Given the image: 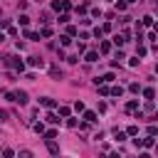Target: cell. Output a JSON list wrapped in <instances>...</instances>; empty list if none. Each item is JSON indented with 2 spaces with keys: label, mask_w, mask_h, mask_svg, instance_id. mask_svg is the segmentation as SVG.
Returning <instances> with one entry per match:
<instances>
[{
  "label": "cell",
  "mask_w": 158,
  "mask_h": 158,
  "mask_svg": "<svg viewBox=\"0 0 158 158\" xmlns=\"http://www.w3.org/2000/svg\"><path fill=\"white\" fill-rule=\"evenodd\" d=\"M15 101L18 104H27V91H18V94H15Z\"/></svg>",
  "instance_id": "cell-2"
},
{
  "label": "cell",
  "mask_w": 158,
  "mask_h": 158,
  "mask_svg": "<svg viewBox=\"0 0 158 158\" xmlns=\"http://www.w3.org/2000/svg\"><path fill=\"white\" fill-rule=\"evenodd\" d=\"M59 114L62 116H69V106H59Z\"/></svg>",
  "instance_id": "cell-16"
},
{
  "label": "cell",
  "mask_w": 158,
  "mask_h": 158,
  "mask_svg": "<svg viewBox=\"0 0 158 158\" xmlns=\"http://www.w3.org/2000/svg\"><path fill=\"white\" fill-rule=\"evenodd\" d=\"M57 138V131L55 128H52V131H47V134H45V141H55Z\"/></svg>",
  "instance_id": "cell-6"
},
{
  "label": "cell",
  "mask_w": 158,
  "mask_h": 158,
  "mask_svg": "<svg viewBox=\"0 0 158 158\" xmlns=\"http://www.w3.org/2000/svg\"><path fill=\"white\" fill-rule=\"evenodd\" d=\"M20 158H32V153H30V151H25V148H22V151H20Z\"/></svg>",
  "instance_id": "cell-17"
},
{
  "label": "cell",
  "mask_w": 158,
  "mask_h": 158,
  "mask_svg": "<svg viewBox=\"0 0 158 158\" xmlns=\"http://www.w3.org/2000/svg\"><path fill=\"white\" fill-rule=\"evenodd\" d=\"M3 156H5V158H12V151H10V148H5V151H3Z\"/></svg>",
  "instance_id": "cell-18"
},
{
  "label": "cell",
  "mask_w": 158,
  "mask_h": 158,
  "mask_svg": "<svg viewBox=\"0 0 158 158\" xmlns=\"http://www.w3.org/2000/svg\"><path fill=\"white\" fill-rule=\"evenodd\" d=\"M156 7H158V0H156Z\"/></svg>",
  "instance_id": "cell-21"
},
{
  "label": "cell",
  "mask_w": 158,
  "mask_h": 158,
  "mask_svg": "<svg viewBox=\"0 0 158 158\" xmlns=\"http://www.w3.org/2000/svg\"><path fill=\"white\" fill-rule=\"evenodd\" d=\"M40 104H42V106H47V109H52V106H57V101H55V99H49V97L40 99Z\"/></svg>",
  "instance_id": "cell-3"
},
{
  "label": "cell",
  "mask_w": 158,
  "mask_h": 158,
  "mask_svg": "<svg viewBox=\"0 0 158 158\" xmlns=\"http://www.w3.org/2000/svg\"><path fill=\"white\" fill-rule=\"evenodd\" d=\"M101 82H114V74H111V72H109V74H104Z\"/></svg>",
  "instance_id": "cell-15"
},
{
  "label": "cell",
  "mask_w": 158,
  "mask_h": 158,
  "mask_svg": "<svg viewBox=\"0 0 158 158\" xmlns=\"http://www.w3.org/2000/svg\"><path fill=\"white\" fill-rule=\"evenodd\" d=\"M141 158H151V156H148V153H141Z\"/></svg>",
  "instance_id": "cell-19"
},
{
  "label": "cell",
  "mask_w": 158,
  "mask_h": 158,
  "mask_svg": "<svg viewBox=\"0 0 158 158\" xmlns=\"http://www.w3.org/2000/svg\"><path fill=\"white\" fill-rule=\"evenodd\" d=\"M126 3H136V0H126Z\"/></svg>",
  "instance_id": "cell-20"
},
{
  "label": "cell",
  "mask_w": 158,
  "mask_h": 158,
  "mask_svg": "<svg viewBox=\"0 0 158 158\" xmlns=\"http://www.w3.org/2000/svg\"><path fill=\"white\" fill-rule=\"evenodd\" d=\"M47 121H49V124H59V119H57L55 114H47Z\"/></svg>",
  "instance_id": "cell-11"
},
{
  "label": "cell",
  "mask_w": 158,
  "mask_h": 158,
  "mask_svg": "<svg viewBox=\"0 0 158 158\" xmlns=\"http://www.w3.org/2000/svg\"><path fill=\"white\" fill-rule=\"evenodd\" d=\"M99 59V52H86V62H97Z\"/></svg>",
  "instance_id": "cell-5"
},
{
  "label": "cell",
  "mask_w": 158,
  "mask_h": 158,
  "mask_svg": "<svg viewBox=\"0 0 158 158\" xmlns=\"http://www.w3.org/2000/svg\"><path fill=\"white\" fill-rule=\"evenodd\" d=\"M143 97H146V99H153L156 94H153V89H143Z\"/></svg>",
  "instance_id": "cell-12"
},
{
  "label": "cell",
  "mask_w": 158,
  "mask_h": 158,
  "mask_svg": "<svg viewBox=\"0 0 158 158\" xmlns=\"http://www.w3.org/2000/svg\"><path fill=\"white\" fill-rule=\"evenodd\" d=\"M84 119H86V121H97V114H94V111H86Z\"/></svg>",
  "instance_id": "cell-7"
},
{
  "label": "cell",
  "mask_w": 158,
  "mask_h": 158,
  "mask_svg": "<svg viewBox=\"0 0 158 158\" xmlns=\"http://www.w3.org/2000/svg\"><path fill=\"white\" fill-rule=\"evenodd\" d=\"M69 37H72V35H64V37H59V40H62V45H64V47H67V45L72 42V40H69Z\"/></svg>",
  "instance_id": "cell-13"
},
{
  "label": "cell",
  "mask_w": 158,
  "mask_h": 158,
  "mask_svg": "<svg viewBox=\"0 0 158 158\" xmlns=\"http://www.w3.org/2000/svg\"><path fill=\"white\" fill-rule=\"evenodd\" d=\"M136 106H138V101H128V104H126V109H128V111H134Z\"/></svg>",
  "instance_id": "cell-14"
},
{
  "label": "cell",
  "mask_w": 158,
  "mask_h": 158,
  "mask_svg": "<svg viewBox=\"0 0 158 158\" xmlns=\"http://www.w3.org/2000/svg\"><path fill=\"white\" fill-rule=\"evenodd\" d=\"M111 94H114V97H121L124 89H121V86H114V89H111Z\"/></svg>",
  "instance_id": "cell-9"
},
{
  "label": "cell",
  "mask_w": 158,
  "mask_h": 158,
  "mask_svg": "<svg viewBox=\"0 0 158 158\" xmlns=\"http://www.w3.org/2000/svg\"><path fill=\"white\" fill-rule=\"evenodd\" d=\"M30 64H32V67H40V69L45 67V62L40 59V57H30Z\"/></svg>",
  "instance_id": "cell-4"
},
{
  "label": "cell",
  "mask_w": 158,
  "mask_h": 158,
  "mask_svg": "<svg viewBox=\"0 0 158 158\" xmlns=\"http://www.w3.org/2000/svg\"><path fill=\"white\" fill-rule=\"evenodd\" d=\"M25 37H30V40H40V35H35V32H30V30H25Z\"/></svg>",
  "instance_id": "cell-10"
},
{
  "label": "cell",
  "mask_w": 158,
  "mask_h": 158,
  "mask_svg": "<svg viewBox=\"0 0 158 158\" xmlns=\"http://www.w3.org/2000/svg\"><path fill=\"white\" fill-rule=\"evenodd\" d=\"M49 74H52V77H55V79H59V77H62V72H59V69H57V67H52V69H49Z\"/></svg>",
  "instance_id": "cell-8"
},
{
  "label": "cell",
  "mask_w": 158,
  "mask_h": 158,
  "mask_svg": "<svg viewBox=\"0 0 158 158\" xmlns=\"http://www.w3.org/2000/svg\"><path fill=\"white\" fill-rule=\"evenodd\" d=\"M47 148H49V153H52V156H59V146H57L55 141H47Z\"/></svg>",
  "instance_id": "cell-1"
}]
</instances>
